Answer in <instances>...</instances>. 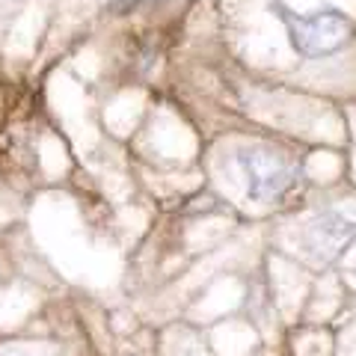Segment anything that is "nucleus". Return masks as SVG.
<instances>
[{
	"instance_id": "nucleus-3",
	"label": "nucleus",
	"mask_w": 356,
	"mask_h": 356,
	"mask_svg": "<svg viewBox=\"0 0 356 356\" xmlns=\"http://www.w3.org/2000/svg\"><path fill=\"white\" fill-rule=\"evenodd\" d=\"M353 241H356V222L344 217L341 211H324L306 229V250L321 264L341 259Z\"/></svg>"
},
{
	"instance_id": "nucleus-2",
	"label": "nucleus",
	"mask_w": 356,
	"mask_h": 356,
	"mask_svg": "<svg viewBox=\"0 0 356 356\" xmlns=\"http://www.w3.org/2000/svg\"><path fill=\"white\" fill-rule=\"evenodd\" d=\"M238 166L243 178H247V193L255 202H276L282 199L294 184V166L288 163L285 154L267 149V146H252L238 152Z\"/></svg>"
},
{
	"instance_id": "nucleus-1",
	"label": "nucleus",
	"mask_w": 356,
	"mask_h": 356,
	"mask_svg": "<svg viewBox=\"0 0 356 356\" xmlns=\"http://www.w3.org/2000/svg\"><path fill=\"white\" fill-rule=\"evenodd\" d=\"M267 13L280 21L291 51L303 60H330L356 42V21L336 3L297 9L291 0H267Z\"/></svg>"
}]
</instances>
